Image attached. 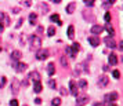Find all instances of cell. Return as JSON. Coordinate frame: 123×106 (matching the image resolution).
<instances>
[{"mask_svg": "<svg viewBox=\"0 0 123 106\" xmlns=\"http://www.w3.org/2000/svg\"><path fill=\"white\" fill-rule=\"evenodd\" d=\"M40 45H42V40H40L39 36L33 34L31 37V48L32 50H40Z\"/></svg>", "mask_w": 123, "mask_h": 106, "instance_id": "cell-1", "label": "cell"}, {"mask_svg": "<svg viewBox=\"0 0 123 106\" xmlns=\"http://www.w3.org/2000/svg\"><path fill=\"white\" fill-rule=\"evenodd\" d=\"M104 99H105V103L111 105V103H113V102H115V100L117 99V94H116V92H111V94H106L105 96H104Z\"/></svg>", "mask_w": 123, "mask_h": 106, "instance_id": "cell-2", "label": "cell"}, {"mask_svg": "<svg viewBox=\"0 0 123 106\" xmlns=\"http://www.w3.org/2000/svg\"><path fill=\"white\" fill-rule=\"evenodd\" d=\"M21 88V83H19V80L18 78H14L11 81V92L14 95L15 94H18V89Z\"/></svg>", "mask_w": 123, "mask_h": 106, "instance_id": "cell-3", "label": "cell"}, {"mask_svg": "<svg viewBox=\"0 0 123 106\" xmlns=\"http://www.w3.org/2000/svg\"><path fill=\"white\" fill-rule=\"evenodd\" d=\"M47 56H49L47 50H37V52H36V58L39 61H44V59H47Z\"/></svg>", "mask_w": 123, "mask_h": 106, "instance_id": "cell-4", "label": "cell"}, {"mask_svg": "<svg viewBox=\"0 0 123 106\" xmlns=\"http://www.w3.org/2000/svg\"><path fill=\"white\" fill-rule=\"evenodd\" d=\"M0 23L4 26V25H10V18L7 17L6 12H0Z\"/></svg>", "mask_w": 123, "mask_h": 106, "instance_id": "cell-5", "label": "cell"}, {"mask_svg": "<svg viewBox=\"0 0 123 106\" xmlns=\"http://www.w3.org/2000/svg\"><path fill=\"white\" fill-rule=\"evenodd\" d=\"M14 66H15V70L17 72H24V70H26V63H22V62H18V63H14Z\"/></svg>", "mask_w": 123, "mask_h": 106, "instance_id": "cell-6", "label": "cell"}, {"mask_svg": "<svg viewBox=\"0 0 123 106\" xmlns=\"http://www.w3.org/2000/svg\"><path fill=\"white\" fill-rule=\"evenodd\" d=\"M89 43L93 45V47H97V45L100 44V39H98L97 36H90L89 37Z\"/></svg>", "mask_w": 123, "mask_h": 106, "instance_id": "cell-7", "label": "cell"}, {"mask_svg": "<svg viewBox=\"0 0 123 106\" xmlns=\"http://www.w3.org/2000/svg\"><path fill=\"white\" fill-rule=\"evenodd\" d=\"M29 78H32L33 81H40V80H39V78H40L39 72H36V70H32V72L29 73Z\"/></svg>", "mask_w": 123, "mask_h": 106, "instance_id": "cell-8", "label": "cell"}, {"mask_svg": "<svg viewBox=\"0 0 123 106\" xmlns=\"http://www.w3.org/2000/svg\"><path fill=\"white\" fill-rule=\"evenodd\" d=\"M102 30H104L102 26H100V25H94V26L91 28V33H93V34H100Z\"/></svg>", "mask_w": 123, "mask_h": 106, "instance_id": "cell-9", "label": "cell"}, {"mask_svg": "<svg viewBox=\"0 0 123 106\" xmlns=\"http://www.w3.org/2000/svg\"><path fill=\"white\" fill-rule=\"evenodd\" d=\"M104 41H105V44L108 45V47H111V48H115V47H116V43L113 41V39H112V37H105V40H104Z\"/></svg>", "mask_w": 123, "mask_h": 106, "instance_id": "cell-10", "label": "cell"}, {"mask_svg": "<svg viewBox=\"0 0 123 106\" xmlns=\"http://www.w3.org/2000/svg\"><path fill=\"white\" fill-rule=\"evenodd\" d=\"M108 81H109V78L106 77V76H102V77L98 78V85L100 87H105L106 84H108Z\"/></svg>", "mask_w": 123, "mask_h": 106, "instance_id": "cell-11", "label": "cell"}, {"mask_svg": "<svg viewBox=\"0 0 123 106\" xmlns=\"http://www.w3.org/2000/svg\"><path fill=\"white\" fill-rule=\"evenodd\" d=\"M69 88H71V92H72L75 96L78 95V87L75 85V81H73V80H71V81H69Z\"/></svg>", "mask_w": 123, "mask_h": 106, "instance_id": "cell-12", "label": "cell"}, {"mask_svg": "<svg viewBox=\"0 0 123 106\" xmlns=\"http://www.w3.org/2000/svg\"><path fill=\"white\" fill-rule=\"evenodd\" d=\"M21 58V51H18V50H15V51H12L11 52V61H18Z\"/></svg>", "mask_w": 123, "mask_h": 106, "instance_id": "cell-13", "label": "cell"}, {"mask_svg": "<svg viewBox=\"0 0 123 106\" xmlns=\"http://www.w3.org/2000/svg\"><path fill=\"white\" fill-rule=\"evenodd\" d=\"M108 61H109V65H116V63H117L116 54H109V56H108Z\"/></svg>", "mask_w": 123, "mask_h": 106, "instance_id": "cell-14", "label": "cell"}, {"mask_svg": "<svg viewBox=\"0 0 123 106\" xmlns=\"http://www.w3.org/2000/svg\"><path fill=\"white\" fill-rule=\"evenodd\" d=\"M42 89H43L42 83H40V81H35V84H33V91H35V92H36V94H39V92H42Z\"/></svg>", "mask_w": 123, "mask_h": 106, "instance_id": "cell-15", "label": "cell"}, {"mask_svg": "<svg viewBox=\"0 0 123 106\" xmlns=\"http://www.w3.org/2000/svg\"><path fill=\"white\" fill-rule=\"evenodd\" d=\"M87 102V96H78L76 99V106H83Z\"/></svg>", "mask_w": 123, "mask_h": 106, "instance_id": "cell-16", "label": "cell"}, {"mask_svg": "<svg viewBox=\"0 0 123 106\" xmlns=\"http://www.w3.org/2000/svg\"><path fill=\"white\" fill-rule=\"evenodd\" d=\"M71 50H72L73 55L76 56V54H78V52H79V50H80V44H79V43H73V44L71 45Z\"/></svg>", "mask_w": 123, "mask_h": 106, "instance_id": "cell-17", "label": "cell"}, {"mask_svg": "<svg viewBox=\"0 0 123 106\" xmlns=\"http://www.w3.org/2000/svg\"><path fill=\"white\" fill-rule=\"evenodd\" d=\"M54 72H55V66H54V63L51 62V63L47 65V73H49V76H53Z\"/></svg>", "mask_w": 123, "mask_h": 106, "instance_id": "cell-18", "label": "cell"}, {"mask_svg": "<svg viewBox=\"0 0 123 106\" xmlns=\"http://www.w3.org/2000/svg\"><path fill=\"white\" fill-rule=\"evenodd\" d=\"M50 19L53 22H57V25H62V21L60 19V15H58V14H53Z\"/></svg>", "mask_w": 123, "mask_h": 106, "instance_id": "cell-19", "label": "cell"}, {"mask_svg": "<svg viewBox=\"0 0 123 106\" xmlns=\"http://www.w3.org/2000/svg\"><path fill=\"white\" fill-rule=\"evenodd\" d=\"M75 8H76V3H73V1H72V3H69V4H68V7H67V12H68V14H72Z\"/></svg>", "mask_w": 123, "mask_h": 106, "instance_id": "cell-20", "label": "cell"}, {"mask_svg": "<svg viewBox=\"0 0 123 106\" xmlns=\"http://www.w3.org/2000/svg\"><path fill=\"white\" fill-rule=\"evenodd\" d=\"M36 19H37V15H36L35 12H32V14L29 15V22H31V25H35V23H36Z\"/></svg>", "mask_w": 123, "mask_h": 106, "instance_id": "cell-21", "label": "cell"}, {"mask_svg": "<svg viewBox=\"0 0 123 106\" xmlns=\"http://www.w3.org/2000/svg\"><path fill=\"white\" fill-rule=\"evenodd\" d=\"M73 33H75V28H73V25H71L68 28V37L69 39H73Z\"/></svg>", "mask_w": 123, "mask_h": 106, "instance_id": "cell-22", "label": "cell"}, {"mask_svg": "<svg viewBox=\"0 0 123 106\" xmlns=\"http://www.w3.org/2000/svg\"><path fill=\"white\" fill-rule=\"evenodd\" d=\"M105 29L106 30H108V33H109V36H113V34H115V32H113V28H112L111 25H109V23H106V26H105Z\"/></svg>", "mask_w": 123, "mask_h": 106, "instance_id": "cell-23", "label": "cell"}, {"mask_svg": "<svg viewBox=\"0 0 123 106\" xmlns=\"http://www.w3.org/2000/svg\"><path fill=\"white\" fill-rule=\"evenodd\" d=\"M51 105L53 106H60L61 105V99H60V98H54V99L51 100Z\"/></svg>", "mask_w": 123, "mask_h": 106, "instance_id": "cell-24", "label": "cell"}, {"mask_svg": "<svg viewBox=\"0 0 123 106\" xmlns=\"http://www.w3.org/2000/svg\"><path fill=\"white\" fill-rule=\"evenodd\" d=\"M47 34H49V36H54V34H55V28H54V26H50V28L47 29Z\"/></svg>", "mask_w": 123, "mask_h": 106, "instance_id": "cell-25", "label": "cell"}, {"mask_svg": "<svg viewBox=\"0 0 123 106\" xmlns=\"http://www.w3.org/2000/svg\"><path fill=\"white\" fill-rule=\"evenodd\" d=\"M115 3V0H111V1H105V3H102V7H105V8H108V7H111L112 4Z\"/></svg>", "mask_w": 123, "mask_h": 106, "instance_id": "cell-26", "label": "cell"}, {"mask_svg": "<svg viewBox=\"0 0 123 106\" xmlns=\"http://www.w3.org/2000/svg\"><path fill=\"white\" fill-rule=\"evenodd\" d=\"M65 52H67L69 56H72V58L75 56V55H73V52H72V50H71V45H68L67 48H65Z\"/></svg>", "mask_w": 123, "mask_h": 106, "instance_id": "cell-27", "label": "cell"}, {"mask_svg": "<svg viewBox=\"0 0 123 106\" xmlns=\"http://www.w3.org/2000/svg\"><path fill=\"white\" fill-rule=\"evenodd\" d=\"M78 85L79 87H82V88H84V87H87V81H86V80H80Z\"/></svg>", "mask_w": 123, "mask_h": 106, "instance_id": "cell-28", "label": "cell"}, {"mask_svg": "<svg viewBox=\"0 0 123 106\" xmlns=\"http://www.w3.org/2000/svg\"><path fill=\"white\" fill-rule=\"evenodd\" d=\"M49 85H50V88H53V89H54V88H55V87H57L55 81H54V80H51V78H50V80H49Z\"/></svg>", "mask_w": 123, "mask_h": 106, "instance_id": "cell-29", "label": "cell"}, {"mask_svg": "<svg viewBox=\"0 0 123 106\" xmlns=\"http://www.w3.org/2000/svg\"><path fill=\"white\" fill-rule=\"evenodd\" d=\"M112 76H113V78H119V76H120L119 70H113V72H112Z\"/></svg>", "mask_w": 123, "mask_h": 106, "instance_id": "cell-30", "label": "cell"}, {"mask_svg": "<svg viewBox=\"0 0 123 106\" xmlns=\"http://www.w3.org/2000/svg\"><path fill=\"white\" fill-rule=\"evenodd\" d=\"M86 6H94V0H84Z\"/></svg>", "mask_w": 123, "mask_h": 106, "instance_id": "cell-31", "label": "cell"}, {"mask_svg": "<svg viewBox=\"0 0 123 106\" xmlns=\"http://www.w3.org/2000/svg\"><path fill=\"white\" fill-rule=\"evenodd\" d=\"M61 63H62V66H68V61H67L65 56H62L61 58Z\"/></svg>", "mask_w": 123, "mask_h": 106, "instance_id": "cell-32", "label": "cell"}, {"mask_svg": "<svg viewBox=\"0 0 123 106\" xmlns=\"http://www.w3.org/2000/svg\"><path fill=\"white\" fill-rule=\"evenodd\" d=\"M10 106H18V100L17 99H11L10 100Z\"/></svg>", "mask_w": 123, "mask_h": 106, "instance_id": "cell-33", "label": "cell"}, {"mask_svg": "<svg viewBox=\"0 0 123 106\" xmlns=\"http://www.w3.org/2000/svg\"><path fill=\"white\" fill-rule=\"evenodd\" d=\"M104 18H105V21H106V22H109V21H111V14H109V12H105V17H104Z\"/></svg>", "mask_w": 123, "mask_h": 106, "instance_id": "cell-34", "label": "cell"}, {"mask_svg": "<svg viewBox=\"0 0 123 106\" xmlns=\"http://www.w3.org/2000/svg\"><path fill=\"white\" fill-rule=\"evenodd\" d=\"M6 77H1V83H0V88H3V87H4V84H6Z\"/></svg>", "mask_w": 123, "mask_h": 106, "instance_id": "cell-35", "label": "cell"}, {"mask_svg": "<svg viewBox=\"0 0 123 106\" xmlns=\"http://www.w3.org/2000/svg\"><path fill=\"white\" fill-rule=\"evenodd\" d=\"M22 22H24V19H22V18H21V19L18 21V23H17V25H15V28H19V26L22 25Z\"/></svg>", "mask_w": 123, "mask_h": 106, "instance_id": "cell-36", "label": "cell"}, {"mask_svg": "<svg viewBox=\"0 0 123 106\" xmlns=\"http://www.w3.org/2000/svg\"><path fill=\"white\" fill-rule=\"evenodd\" d=\"M35 103H36V105H40V103H42V99H40V98H36V99H35Z\"/></svg>", "mask_w": 123, "mask_h": 106, "instance_id": "cell-37", "label": "cell"}, {"mask_svg": "<svg viewBox=\"0 0 123 106\" xmlns=\"http://www.w3.org/2000/svg\"><path fill=\"white\" fill-rule=\"evenodd\" d=\"M61 94H62V95H67V89H65V88H61Z\"/></svg>", "mask_w": 123, "mask_h": 106, "instance_id": "cell-38", "label": "cell"}, {"mask_svg": "<svg viewBox=\"0 0 123 106\" xmlns=\"http://www.w3.org/2000/svg\"><path fill=\"white\" fill-rule=\"evenodd\" d=\"M25 6H31V1H28V0H25V3H24Z\"/></svg>", "mask_w": 123, "mask_h": 106, "instance_id": "cell-39", "label": "cell"}, {"mask_svg": "<svg viewBox=\"0 0 123 106\" xmlns=\"http://www.w3.org/2000/svg\"><path fill=\"white\" fill-rule=\"evenodd\" d=\"M3 30H4V26H3V25H1V23H0V33H1V32H3Z\"/></svg>", "mask_w": 123, "mask_h": 106, "instance_id": "cell-40", "label": "cell"}, {"mask_svg": "<svg viewBox=\"0 0 123 106\" xmlns=\"http://www.w3.org/2000/svg\"><path fill=\"white\" fill-rule=\"evenodd\" d=\"M119 48L123 51V41H120V44H119Z\"/></svg>", "mask_w": 123, "mask_h": 106, "instance_id": "cell-41", "label": "cell"}, {"mask_svg": "<svg viewBox=\"0 0 123 106\" xmlns=\"http://www.w3.org/2000/svg\"><path fill=\"white\" fill-rule=\"evenodd\" d=\"M94 106H105V103H94Z\"/></svg>", "mask_w": 123, "mask_h": 106, "instance_id": "cell-42", "label": "cell"}, {"mask_svg": "<svg viewBox=\"0 0 123 106\" xmlns=\"http://www.w3.org/2000/svg\"><path fill=\"white\" fill-rule=\"evenodd\" d=\"M109 106H116V105H115V103H111V105H109Z\"/></svg>", "mask_w": 123, "mask_h": 106, "instance_id": "cell-43", "label": "cell"}, {"mask_svg": "<svg viewBox=\"0 0 123 106\" xmlns=\"http://www.w3.org/2000/svg\"><path fill=\"white\" fill-rule=\"evenodd\" d=\"M0 51H1V48H0Z\"/></svg>", "mask_w": 123, "mask_h": 106, "instance_id": "cell-44", "label": "cell"}]
</instances>
